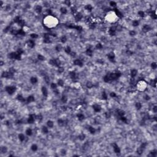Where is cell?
<instances>
[{
	"mask_svg": "<svg viewBox=\"0 0 157 157\" xmlns=\"http://www.w3.org/2000/svg\"><path fill=\"white\" fill-rule=\"evenodd\" d=\"M43 24L48 29H53L59 24V20L54 15H48L43 18Z\"/></svg>",
	"mask_w": 157,
	"mask_h": 157,
	"instance_id": "cell-1",
	"label": "cell"
},
{
	"mask_svg": "<svg viewBox=\"0 0 157 157\" xmlns=\"http://www.w3.org/2000/svg\"><path fill=\"white\" fill-rule=\"evenodd\" d=\"M148 87V84L144 80H139L136 84V88L140 92L145 91Z\"/></svg>",
	"mask_w": 157,
	"mask_h": 157,
	"instance_id": "cell-3",
	"label": "cell"
},
{
	"mask_svg": "<svg viewBox=\"0 0 157 157\" xmlns=\"http://www.w3.org/2000/svg\"><path fill=\"white\" fill-rule=\"evenodd\" d=\"M104 20L109 24H114L118 21V17L115 11L110 10L105 15Z\"/></svg>",
	"mask_w": 157,
	"mask_h": 157,
	"instance_id": "cell-2",
	"label": "cell"
}]
</instances>
